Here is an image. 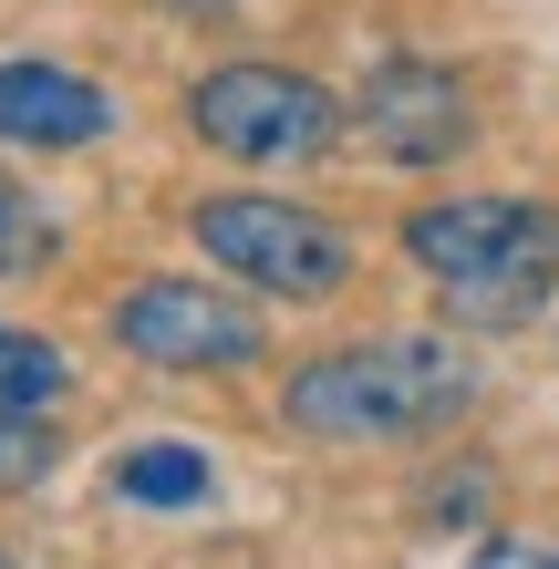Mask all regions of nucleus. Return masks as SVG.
Masks as SVG:
<instances>
[{
	"mask_svg": "<svg viewBox=\"0 0 559 569\" xmlns=\"http://www.w3.org/2000/svg\"><path fill=\"white\" fill-rule=\"evenodd\" d=\"M477 352L446 342V331H373V342L311 352L301 373L280 383V425L311 435V446H425V435L477 415Z\"/></svg>",
	"mask_w": 559,
	"mask_h": 569,
	"instance_id": "f257e3e1",
	"label": "nucleus"
},
{
	"mask_svg": "<svg viewBox=\"0 0 559 569\" xmlns=\"http://www.w3.org/2000/svg\"><path fill=\"white\" fill-rule=\"evenodd\" d=\"M405 259L436 280L446 321L518 331L559 290V208H539V197H436V208L405 218Z\"/></svg>",
	"mask_w": 559,
	"mask_h": 569,
	"instance_id": "f03ea898",
	"label": "nucleus"
},
{
	"mask_svg": "<svg viewBox=\"0 0 559 569\" xmlns=\"http://www.w3.org/2000/svg\"><path fill=\"white\" fill-rule=\"evenodd\" d=\"M187 124L228 166H311L342 146V93L290 62H218V73H197Z\"/></svg>",
	"mask_w": 559,
	"mask_h": 569,
	"instance_id": "7ed1b4c3",
	"label": "nucleus"
},
{
	"mask_svg": "<svg viewBox=\"0 0 559 569\" xmlns=\"http://www.w3.org/2000/svg\"><path fill=\"white\" fill-rule=\"evenodd\" d=\"M187 228H197V249H208L228 280H249V290H270V300H332L352 280V239L321 208L270 197V187H228Z\"/></svg>",
	"mask_w": 559,
	"mask_h": 569,
	"instance_id": "20e7f679",
	"label": "nucleus"
},
{
	"mask_svg": "<svg viewBox=\"0 0 559 569\" xmlns=\"http://www.w3.org/2000/svg\"><path fill=\"white\" fill-rule=\"evenodd\" d=\"M104 321L156 373H249L270 352L259 311H239V290H208V280H136V290H114Z\"/></svg>",
	"mask_w": 559,
	"mask_h": 569,
	"instance_id": "39448f33",
	"label": "nucleus"
},
{
	"mask_svg": "<svg viewBox=\"0 0 559 569\" xmlns=\"http://www.w3.org/2000/svg\"><path fill=\"white\" fill-rule=\"evenodd\" d=\"M342 136L383 156V166H446V156H467L477 136V104H467V83L446 73V62H425V52H383L363 93L342 104Z\"/></svg>",
	"mask_w": 559,
	"mask_h": 569,
	"instance_id": "423d86ee",
	"label": "nucleus"
},
{
	"mask_svg": "<svg viewBox=\"0 0 559 569\" xmlns=\"http://www.w3.org/2000/svg\"><path fill=\"white\" fill-rule=\"evenodd\" d=\"M104 83H83L73 62H42V52H11L0 62V146H42V156H73V146H104Z\"/></svg>",
	"mask_w": 559,
	"mask_h": 569,
	"instance_id": "0eeeda50",
	"label": "nucleus"
},
{
	"mask_svg": "<svg viewBox=\"0 0 559 569\" xmlns=\"http://www.w3.org/2000/svg\"><path fill=\"white\" fill-rule=\"evenodd\" d=\"M114 497H124V508H208V497H218V456L187 446V435L124 446L114 456Z\"/></svg>",
	"mask_w": 559,
	"mask_h": 569,
	"instance_id": "6e6552de",
	"label": "nucleus"
},
{
	"mask_svg": "<svg viewBox=\"0 0 559 569\" xmlns=\"http://www.w3.org/2000/svg\"><path fill=\"white\" fill-rule=\"evenodd\" d=\"M73 393V362L42 331H0V415H52Z\"/></svg>",
	"mask_w": 559,
	"mask_h": 569,
	"instance_id": "1a4fd4ad",
	"label": "nucleus"
},
{
	"mask_svg": "<svg viewBox=\"0 0 559 569\" xmlns=\"http://www.w3.org/2000/svg\"><path fill=\"white\" fill-rule=\"evenodd\" d=\"M52 466H62L52 415H0V497H11V487H42Z\"/></svg>",
	"mask_w": 559,
	"mask_h": 569,
	"instance_id": "9d476101",
	"label": "nucleus"
},
{
	"mask_svg": "<svg viewBox=\"0 0 559 569\" xmlns=\"http://www.w3.org/2000/svg\"><path fill=\"white\" fill-rule=\"evenodd\" d=\"M42 259H52V218L0 177V280H11V270H42Z\"/></svg>",
	"mask_w": 559,
	"mask_h": 569,
	"instance_id": "9b49d317",
	"label": "nucleus"
},
{
	"mask_svg": "<svg viewBox=\"0 0 559 569\" xmlns=\"http://www.w3.org/2000/svg\"><path fill=\"white\" fill-rule=\"evenodd\" d=\"M467 569H559V549H539V539H477Z\"/></svg>",
	"mask_w": 559,
	"mask_h": 569,
	"instance_id": "f8f14e48",
	"label": "nucleus"
},
{
	"mask_svg": "<svg viewBox=\"0 0 559 569\" xmlns=\"http://www.w3.org/2000/svg\"><path fill=\"white\" fill-rule=\"evenodd\" d=\"M187 11H218V0H187Z\"/></svg>",
	"mask_w": 559,
	"mask_h": 569,
	"instance_id": "ddd939ff",
	"label": "nucleus"
},
{
	"mask_svg": "<svg viewBox=\"0 0 559 569\" xmlns=\"http://www.w3.org/2000/svg\"><path fill=\"white\" fill-rule=\"evenodd\" d=\"M0 569H21V559H11V549H0Z\"/></svg>",
	"mask_w": 559,
	"mask_h": 569,
	"instance_id": "4468645a",
	"label": "nucleus"
}]
</instances>
